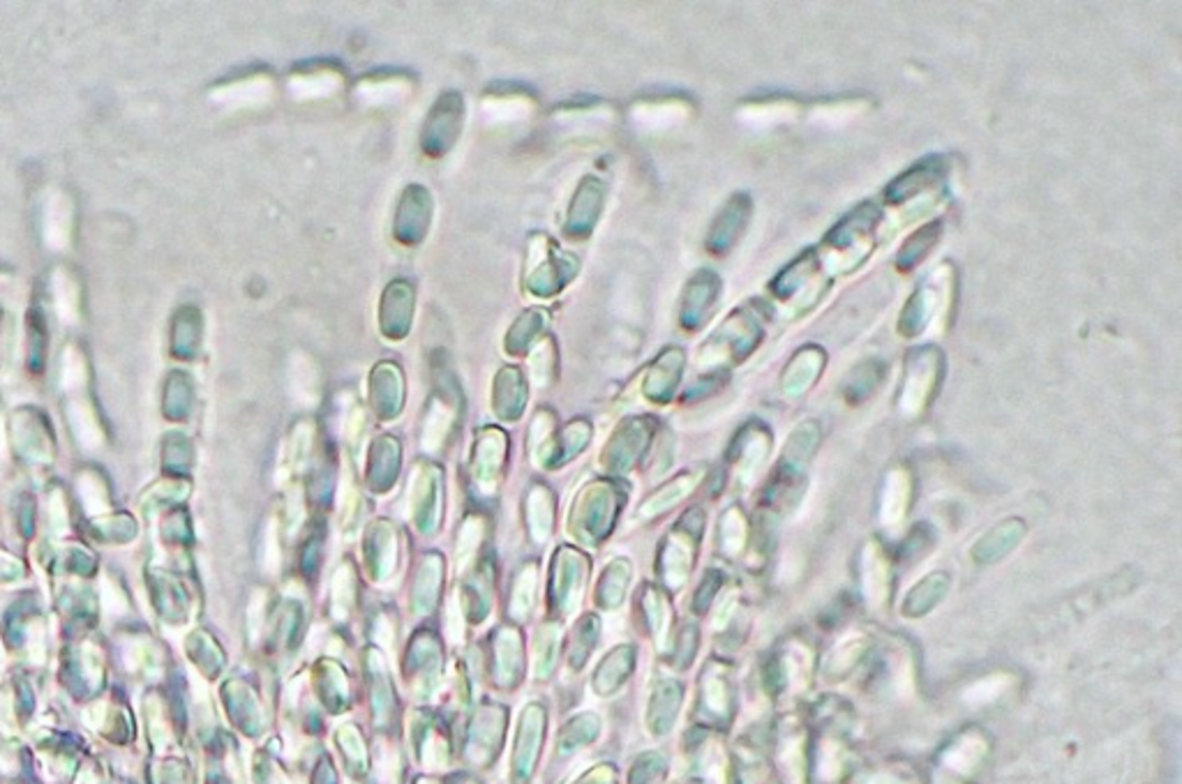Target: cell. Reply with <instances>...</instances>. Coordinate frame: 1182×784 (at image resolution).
<instances>
[{"label": "cell", "instance_id": "cell-7", "mask_svg": "<svg viewBox=\"0 0 1182 784\" xmlns=\"http://www.w3.org/2000/svg\"><path fill=\"white\" fill-rule=\"evenodd\" d=\"M947 586H950L947 575L935 572V575L926 577V579L919 581L913 591H910L906 605H903V612H906L907 616H922V614H926L931 607L938 605L940 597L945 596Z\"/></svg>", "mask_w": 1182, "mask_h": 784}, {"label": "cell", "instance_id": "cell-4", "mask_svg": "<svg viewBox=\"0 0 1182 784\" xmlns=\"http://www.w3.org/2000/svg\"><path fill=\"white\" fill-rule=\"evenodd\" d=\"M825 367V353L818 346H804L800 353L790 361L785 377H783V390L788 395H801L810 383H816Z\"/></svg>", "mask_w": 1182, "mask_h": 784}, {"label": "cell", "instance_id": "cell-1", "mask_svg": "<svg viewBox=\"0 0 1182 784\" xmlns=\"http://www.w3.org/2000/svg\"><path fill=\"white\" fill-rule=\"evenodd\" d=\"M940 377V353L935 349H919L907 361L906 386H903V406H922Z\"/></svg>", "mask_w": 1182, "mask_h": 784}, {"label": "cell", "instance_id": "cell-5", "mask_svg": "<svg viewBox=\"0 0 1182 784\" xmlns=\"http://www.w3.org/2000/svg\"><path fill=\"white\" fill-rule=\"evenodd\" d=\"M940 173H942L940 161H935V160L922 161V164H917V167L910 169L906 176L897 178V180L889 185V189H887V199H889L891 204H898V201L913 199L915 194L924 192V189H929L933 183H938Z\"/></svg>", "mask_w": 1182, "mask_h": 784}, {"label": "cell", "instance_id": "cell-6", "mask_svg": "<svg viewBox=\"0 0 1182 784\" xmlns=\"http://www.w3.org/2000/svg\"><path fill=\"white\" fill-rule=\"evenodd\" d=\"M1023 531H1026V528H1023V521L1007 519L1004 524L995 527L994 531L988 533L982 543L975 547V556H977V561H982V563L998 561L1000 556H1004V553L1011 552V549L1019 544Z\"/></svg>", "mask_w": 1182, "mask_h": 784}, {"label": "cell", "instance_id": "cell-3", "mask_svg": "<svg viewBox=\"0 0 1182 784\" xmlns=\"http://www.w3.org/2000/svg\"><path fill=\"white\" fill-rule=\"evenodd\" d=\"M750 217V199L746 194H737L732 199L728 201V205L723 208V213L718 215L716 224L712 229V236H709V248L714 249V254H723L725 249H730L734 245V240L741 236L744 231L746 222Z\"/></svg>", "mask_w": 1182, "mask_h": 784}, {"label": "cell", "instance_id": "cell-8", "mask_svg": "<svg viewBox=\"0 0 1182 784\" xmlns=\"http://www.w3.org/2000/svg\"><path fill=\"white\" fill-rule=\"evenodd\" d=\"M938 238H940V224H938V222H935V224L924 226V229H919L915 236L907 238V240L903 242L901 254H898V258H897L898 268H901L903 273H910V270H913L915 266H917L919 261L926 257V254H929V249L933 248L935 242H938Z\"/></svg>", "mask_w": 1182, "mask_h": 784}, {"label": "cell", "instance_id": "cell-2", "mask_svg": "<svg viewBox=\"0 0 1182 784\" xmlns=\"http://www.w3.org/2000/svg\"><path fill=\"white\" fill-rule=\"evenodd\" d=\"M947 270H950V266H947ZM947 270H945V277H942V284H940V286H933V277H929V280H926V284L922 282V286L915 291V296L910 298V302H907V307H906V312H903V317H901V333L903 335L913 337V335L922 333V330L926 328L929 318L933 317L935 312H938V305L942 302V291H940V289L945 286V282L950 280V277H954V274L947 273Z\"/></svg>", "mask_w": 1182, "mask_h": 784}, {"label": "cell", "instance_id": "cell-9", "mask_svg": "<svg viewBox=\"0 0 1182 784\" xmlns=\"http://www.w3.org/2000/svg\"><path fill=\"white\" fill-rule=\"evenodd\" d=\"M880 377H882V365H878V362H869V365L857 367L853 374V381H850L848 397H857V395L859 397H864V395H869V392L880 383Z\"/></svg>", "mask_w": 1182, "mask_h": 784}]
</instances>
